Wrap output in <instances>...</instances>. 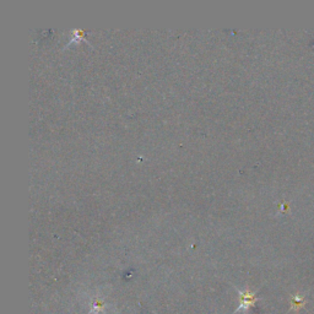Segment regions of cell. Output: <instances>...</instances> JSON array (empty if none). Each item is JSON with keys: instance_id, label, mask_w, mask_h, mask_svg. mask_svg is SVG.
<instances>
[{"instance_id": "6da1fadb", "label": "cell", "mask_w": 314, "mask_h": 314, "mask_svg": "<svg viewBox=\"0 0 314 314\" xmlns=\"http://www.w3.org/2000/svg\"><path fill=\"white\" fill-rule=\"evenodd\" d=\"M236 290L237 292H238L241 302H239V306L237 307V310L234 311L233 314L238 312H248L249 308H251L252 306L256 305V303L259 301V298L257 297V292H251L249 290L243 291V290H239V288H236Z\"/></svg>"}]
</instances>
